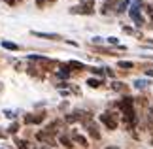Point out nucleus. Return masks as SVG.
I'll return each mask as SVG.
<instances>
[{
    "label": "nucleus",
    "instance_id": "obj_1",
    "mask_svg": "<svg viewBox=\"0 0 153 149\" xmlns=\"http://www.w3.org/2000/svg\"><path fill=\"white\" fill-rule=\"evenodd\" d=\"M117 106H119V110L123 111V115H125V125L127 127H132L134 119H136V115H134V100L131 96H125Z\"/></svg>",
    "mask_w": 153,
    "mask_h": 149
},
{
    "label": "nucleus",
    "instance_id": "obj_2",
    "mask_svg": "<svg viewBox=\"0 0 153 149\" xmlns=\"http://www.w3.org/2000/svg\"><path fill=\"white\" fill-rule=\"evenodd\" d=\"M128 13H131V19L134 21V25H138V27H144L146 25V19L142 17V2H140V0H136V2L131 4Z\"/></svg>",
    "mask_w": 153,
    "mask_h": 149
},
{
    "label": "nucleus",
    "instance_id": "obj_3",
    "mask_svg": "<svg viewBox=\"0 0 153 149\" xmlns=\"http://www.w3.org/2000/svg\"><path fill=\"white\" fill-rule=\"evenodd\" d=\"M100 121H102V125L108 130H115L117 128V113H114V111H104L102 115H100Z\"/></svg>",
    "mask_w": 153,
    "mask_h": 149
},
{
    "label": "nucleus",
    "instance_id": "obj_4",
    "mask_svg": "<svg viewBox=\"0 0 153 149\" xmlns=\"http://www.w3.org/2000/svg\"><path fill=\"white\" fill-rule=\"evenodd\" d=\"M70 13H81V15H93L95 13V4H93V0H89L87 4H81V6H74V8H70Z\"/></svg>",
    "mask_w": 153,
    "mask_h": 149
},
{
    "label": "nucleus",
    "instance_id": "obj_5",
    "mask_svg": "<svg viewBox=\"0 0 153 149\" xmlns=\"http://www.w3.org/2000/svg\"><path fill=\"white\" fill-rule=\"evenodd\" d=\"M36 138H38V142H42V144H45V145H57V138H55V136H53L51 132H49V130H40V132L36 134Z\"/></svg>",
    "mask_w": 153,
    "mask_h": 149
},
{
    "label": "nucleus",
    "instance_id": "obj_6",
    "mask_svg": "<svg viewBox=\"0 0 153 149\" xmlns=\"http://www.w3.org/2000/svg\"><path fill=\"white\" fill-rule=\"evenodd\" d=\"M85 127H87V130H89V134L93 136V140H100V132H98L97 123H93V121H85Z\"/></svg>",
    "mask_w": 153,
    "mask_h": 149
},
{
    "label": "nucleus",
    "instance_id": "obj_7",
    "mask_svg": "<svg viewBox=\"0 0 153 149\" xmlns=\"http://www.w3.org/2000/svg\"><path fill=\"white\" fill-rule=\"evenodd\" d=\"M32 36L36 38H44V40H61L59 34H51V32H38V30H32Z\"/></svg>",
    "mask_w": 153,
    "mask_h": 149
},
{
    "label": "nucleus",
    "instance_id": "obj_8",
    "mask_svg": "<svg viewBox=\"0 0 153 149\" xmlns=\"http://www.w3.org/2000/svg\"><path fill=\"white\" fill-rule=\"evenodd\" d=\"M45 119V113H36V115H25V123H42Z\"/></svg>",
    "mask_w": 153,
    "mask_h": 149
},
{
    "label": "nucleus",
    "instance_id": "obj_9",
    "mask_svg": "<svg viewBox=\"0 0 153 149\" xmlns=\"http://www.w3.org/2000/svg\"><path fill=\"white\" fill-rule=\"evenodd\" d=\"M61 127H62V123H61V121H53V123L48 125V128H45V130H49V132L55 136V134L59 132V128H61Z\"/></svg>",
    "mask_w": 153,
    "mask_h": 149
},
{
    "label": "nucleus",
    "instance_id": "obj_10",
    "mask_svg": "<svg viewBox=\"0 0 153 149\" xmlns=\"http://www.w3.org/2000/svg\"><path fill=\"white\" fill-rule=\"evenodd\" d=\"M72 140H76V142H78L79 145H89V144H87V138H85V136L78 134L76 130H72Z\"/></svg>",
    "mask_w": 153,
    "mask_h": 149
},
{
    "label": "nucleus",
    "instance_id": "obj_11",
    "mask_svg": "<svg viewBox=\"0 0 153 149\" xmlns=\"http://www.w3.org/2000/svg\"><path fill=\"white\" fill-rule=\"evenodd\" d=\"M68 68H70V70H72V68H74V70H85L87 66H85V64H81V62H78V61H70V62H68Z\"/></svg>",
    "mask_w": 153,
    "mask_h": 149
},
{
    "label": "nucleus",
    "instance_id": "obj_12",
    "mask_svg": "<svg viewBox=\"0 0 153 149\" xmlns=\"http://www.w3.org/2000/svg\"><path fill=\"white\" fill-rule=\"evenodd\" d=\"M117 68L131 70V68H134V64H132V62H128V61H119V62H117Z\"/></svg>",
    "mask_w": 153,
    "mask_h": 149
},
{
    "label": "nucleus",
    "instance_id": "obj_13",
    "mask_svg": "<svg viewBox=\"0 0 153 149\" xmlns=\"http://www.w3.org/2000/svg\"><path fill=\"white\" fill-rule=\"evenodd\" d=\"M2 45L6 47V49H11V51H19V45H17V44H11V42H4Z\"/></svg>",
    "mask_w": 153,
    "mask_h": 149
},
{
    "label": "nucleus",
    "instance_id": "obj_14",
    "mask_svg": "<svg viewBox=\"0 0 153 149\" xmlns=\"http://www.w3.org/2000/svg\"><path fill=\"white\" fill-rule=\"evenodd\" d=\"M53 2H57V0H36V6L38 8H45L48 4H53Z\"/></svg>",
    "mask_w": 153,
    "mask_h": 149
},
{
    "label": "nucleus",
    "instance_id": "obj_15",
    "mask_svg": "<svg viewBox=\"0 0 153 149\" xmlns=\"http://www.w3.org/2000/svg\"><path fill=\"white\" fill-rule=\"evenodd\" d=\"M100 83H102V81H98V79H93V77H91V79H87V85H89V87H93V89L100 87Z\"/></svg>",
    "mask_w": 153,
    "mask_h": 149
},
{
    "label": "nucleus",
    "instance_id": "obj_16",
    "mask_svg": "<svg viewBox=\"0 0 153 149\" xmlns=\"http://www.w3.org/2000/svg\"><path fill=\"white\" fill-rule=\"evenodd\" d=\"M146 85H149V81H146V79H138V81H134V87H136V89H144Z\"/></svg>",
    "mask_w": 153,
    "mask_h": 149
},
{
    "label": "nucleus",
    "instance_id": "obj_17",
    "mask_svg": "<svg viewBox=\"0 0 153 149\" xmlns=\"http://www.w3.org/2000/svg\"><path fill=\"white\" fill-rule=\"evenodd\" d=\"M61 144L62 145H66V147H72V142H70V138H68V136H61Z\"/></svg>",
    "mask_w": 153,
    "mask_h": 149
},
{
    "label": "nucleus",
    "instance_id": "obj_18",
    "mask_svg": "<svg viewBox=\"0 0 153 149\" xmlns=\"http://www.w3.org/2000/svg\"><path fill=\"white\" fill-rule=\"evenodd\" d=\"M17 147H19V149H28V144L25 140H17Z\"/></svg>",
    "mask_w": 153,
    "mask_h": 149
},
{
    "label": "nucleus",
    "instance_id": "obj_19",
    "mask_svg": "<svg viewBox=\"0 0 153 149\" xmlns=\"http://www.w3.org/2000/svg\"><path fill=\"white\" fill-rule=\"evenodd\" d=\"M89 70H91V72H93V74H97V76H100V77L104 76V70H100V68H89Z\"/></svg>",
    "mask_w": 153,
    "mask_h": 149
},
{
    "label": "nucleus",
    "instance_id": "obj_20",
    "mask_svg": "<svg viewBox=\"0 0 153 149\" xmlns=\"http://www.w3.org/2000/svg\"><path fill=\"white\" fill-rule=\"evenodd\" d=\"M8 132H11V134H15V132H17V125H15V123H13V125H11V127L8 128Z\"/></svg>",
    "mask_w": 153,
    "mask_h": 149
},
{
    "label": "nucleus",
    "instance_id": "obj_21",
    "mask_svg": "<svg viewBox=\"0 0 153 149\" xmlns=\"http://www.w3.org/2000/svg\"><path fill=\"white\" fill-rule=\"evenodd\" d=\"M123 30H125L127 34H138L136 30H134V28H128V27H125V28H123Z\"/></svg>",
    "mask_w": 153,
    "mask_h": 149
},
{
    "label": "nucleus",
    "instance_id": "obj_22",
    "mask_svg": "<svg viewBox=\"0 0 153 149\" xmlns=\"http://www.w3.org/2000/svg\"><path fill=\"white\" fill-rule=\"evenodd\" d=\"M4 113H6V117H10V119H13V117H15V113H13V111H10V110H6Z\"/></svg>",
    "mask_w": 153,
    "mask_h": 149
},
{
    "label": "nucleus",
    "instance_id": "obj_23",
    "mask_svg": "<svg viewBox=\"0 0 153 149\" xmlns=\"http://www.w3.org/2000/svg\"><path fill=\"white\" fill-rule=\"evenodd\" d=\"M6 4H10V6H13V4H17V2H21V0H4Z\"/></svg>",
    "mask_w": 153,
    "mask_h": 149
},
{
    "label": "nucleus",
    "instance_id": "obj_24",
    "mask_svg": "<svg viewBox=\"0 0 153 149\" xmlns=\"http://www.w3.org/2000/svg\"><path fill=\"white\" fill-rule=\"evenodd\" d=\"M93 42H95V44H104V40H102V38H98V36H97V38H93Z\"/></svg>",
    "mask_w": 153,
    "mask_h": 149
},
{
    "label": "nucleus",
    "instance_id": "obj_25",
    "mask_svg": "<svg viewBox=\"0 0 153 149\" xmlns=\"http://www.w3.org/2000/svg\"><path fill=\"white\" fill-rule=\"evenodd\" d=\"M104 149H119L117 145H108V147H104Z\"/></svg>",
    "mask_w": 153,
    "mask_h": 149
},
{
    "label": "nucleus",
    "instance_id": "obj_26",
    "mask_svg": "<svg viewBox=\"0 0 153 149\" xmlns=\"http://www.w3.org/2000/svg\"><path fill=\"white\" fill-rule=\"evenodd\" d=\"M0 138H4V132H2V130H0Z\"/></svg>",
    "mask_w": 153,
    "mask_h": 149
},
{
    "label": "nucleus",
    "instance_id": "obj_27",
    "mask_svg": "<svg viewBox=\"0 0 153 149\" xmlns=\"http://www.w3.org/2000/svg\"><path fill=\"white\" fill-rule=\"evenodd\" d=\"M151 115H153V108H151Z\"/></svg>",
    "mask_w": 153,
    "mask_h": 149
}]
</instances>
